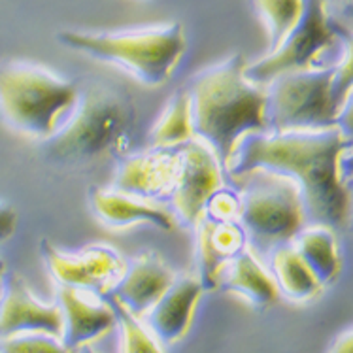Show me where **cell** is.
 <instances>
[{
	"label": "cell",
	"mask_w": 353,
	"mask_h": 353,
	"mask_svg": "<svg viewBox=\"0 0 353 353\" xmlns=\"http://www.w3.org/2000/svg\"><path fill=\"white\" fill-rule=\"evenodd\" d=\"M83 353H97V352H94L93 347H89V346H85V347H83Z\"/></svg>",
	"instance_id": "34"
},
{
	"label": "cell",
	"mask_w": 353,
	"mask_h": 353,
	"mask_svg": "<svg viewBox=\"0 0 353 353\" xmlns=\"http://www.w3.org/2000/svg\"><path fill=\"white\" fill-rule=\"evenodd\" d=\"M336 40L339 34L327 14V0H304L299 23L274 51L245 66V78L267 87L280 74L312 68L317 57Z\"/></svg>",
	"instance_id": "8"
},
{
	"label": "cell",
	"mask_w": 353,
	"mask_h": 353,
	"mask_svg": "<svg viewBox=\"0 0 353 353\" xmlns=\"http://www.w3.org/2000/svg\"><path fill=\"white\" fill-rule=\"evenodd\" d=\"M347 188H350V227H352L353 231V178H350V180L346 181Z\"/></svg>",
	"instance_id": "32"
},
{
	"label": "cell",
	"mask_w": 353,
	"mask_h": 353,
	"mask_svg": "<svg viewBox=\"0 0 353 353\" xmlns=\"http://www.w3.org/2000/svg\"><path fill=\"white\" fill-rule=\"evenodd\" d=\"M199 280L204 291L219 288L225 267L245 250L248 234L238 221H216L202 216L195 225Z\"/></svg>",
	"instance_id": "16"
},
{
	"label": "cell",
	"mask_w": 353,
	"mask_h": 353,
	"mask_svg": "<svg viewBox=\"0 0 353 353\" xmlns=\"http://www.w3.org/2000/svg\"><path fill=\"white\" fill-rule=\"evenodd\" d=\"M57 40L89 57L123 66L148 87L163 85L188 50L185 30L178 21L104 32L61 30Z\"/></svg>",
	"instance_id": "4"
},
{
	"label": "cell",
	"mask_w": 353,
	"mask_h": 353,
	"mask_svg": "<svg viewBox=\"0 0 353 353\" xmlns=\"http://www.w3.org/2000/svg\"><path fill=\"white\" fill-rule=\"evenodd\" d=\"M336 2H340V4H347V2H353V0H336Z\"/></svg>",
	"instance_id": "35"
},
{
	"label": "cell",
	"mask_w": 353,
	"mask_h": 353,
	"mask_svg": "<svg viewBox=\"0 0 353 353\" xmlns=\"http://www.w3.org/2000/svg\"><path fill=\"white\" fill-rule=\"evenodd\" d=\"M4 276H6V263L0 259V301L4 295Z\"/></svg>",
	"instance_id": "33"
},
{
	"label": "cell",
	"mask_w": 353,
	"mask_h": 353,
	"mask_svg": "<svg viewBox=\"0 0 353 353\" xmlns=\"http://www.w3.org/2000/svg\"><path fill=\"white\" fill-rule=\"evenodd\" d=\"M180 166L176 174L170 201L181 225L195 227L204 216L210 196L223 188V163L206 142L199 138L178 148Z\"/></svg>",
	"instance_id": "9"
},
{
	"label": "cell",
	"mask_w": 353,
	"mask_h": 353,
	"mask_svg": "<svg viewBox=\"0 0 353 353\" xmlns=\"http://www.w3.org/2000/svg\"><path fill=\"white\" fill-rule=\"evenodd\" d=\"M293 245L323 285H329L339 278L342 270V259H340L334 229L327 225L304 227L293 238Z\"/></svg>",
	"instance_id": "20"
},
{
	"label": "cell",
	"mask_w": 353,
	"mask_h": 353,
	"mask_svg": "<svg viewBox=\"0 0 353 353\" xmlns=\"http://www.w3.org/2000/svg\"><path fill=\"white\" fill-rule=\"evenodd\" d=\"M0 353H78L65 346L57 336L43 332H27L0 340Z\"/></svg>",
	"instance_id": "25"
},
{
	"label": "cell",
	"mask_w": 353,
	"mask_h": 353,
	"mask_svg": "<svg viewBox=\"0 0 353 353\" xmlns=\"http://www.w3.org/2000/svg\"><path fill=\"white\" fill-rule=\"evenodd\" d=\"M252 2L268 32V40H270L268 51H274L301 19L304 0H252Z\"/></svg>",
	"instance_id": "22"
},
{
	"label": "cell",
	"mask_w": 353,
	"mask_h": 353,
	"mask_svg": "<svg viewBox=\"0 0 353 353\" xmlns=\"http://www.w3.org/2000/svg\"><path fill=\"white\" fill-rule=\"evenodd\" d=\"M17 229V212L14 206L0 202V244L8 242Z\"/></svg>",
	"instance_id": "28"
},
{
	"label": "cell",
	"mask_w": 353,
	"mask_h": 353,
	"mask_svg": "<svg viewBox=\"0 0 353 353\" xmlns=\"http://www.w3.org/2000/svg\"><path fill=\"white\" fill-rule=\"evenodd\" d=\"M204 216L216 221H238L240 219V195L234 189L219 188L210 196Z\"/></svg>",
	"instance_id": "26"
},
{
	"label": "cell",
	"mask_w": 353,
	"mask_h": 353,
	"mask_svg": "<svg viewBox=\"0 0 353 353\" xmlns=\"http://www.w3.org/2000/svg\"><path fill=\"white\" fill-rule=\"evenodd\" d=\"M350 148L339 127L250 132L240 138L225 170L231 178L255 168L288 176L301 189L306 221L340 231L350 225V188L340 176V157Z\"/></svg>",
	"instance_id": "1"
},
{
	"label": "cell",
	"mask_w": 353,
	"mask_h": 353,
	"mask_svg": "<svg viewBox=\"0 0 353 353\" xmlns=\"http://www.w3.org/2000/svg\"><path fill=\"white\" fill-rule=\"evenodd\" d=\"M117 314V327L121 332V353H165L152 331L121 303L110 299Z\"/></svg>",
	"instance_id": "23"
},
{
	"label": "cell",
	"mask_w": 353,
	"mask_h": 353,
	"mask_svg": "<svg viewBox=\"0 0 353 353\" xmlns=\"http://www.w3.org/2000/svg\"><path fill=\"white\" fill-rule=\"evenodd\" d=\"M178 166V148H152V152L123 159L117 166L112 188L161 201L172 193Z\"/></svg>",
	"instance_id": "12"
},
{
	"label": "cell",
	"mask_w": 353,
	"mask_h": 353,
	"mask_svg": "<svg viewBox=\"0 0 353 353\" xmlns=\"http://www.w3.org/2000/svg\"><path fill=\"white\" fill-rule=\"evenodd\" d=\"M270 270L280 293L288 296L289 301H312L323 289V283L317 280V276L312 272L301 253L296 252L293 242L276 245L270 252Z\"/></svg>",
	"instance_id": "19"
},
{
	"label": "cell",
	"mask_w": 353,
	"mask_h": 353,
	"mask_svg": "<svg viewBox=\"0 0 353 353\" xmlns=\"http://www.w3.org/2000/svg\"><path fill=\"white\" fill-rule=\"evenodd\" d=\"M27 332H43L63 340L65 316L61 304L40 303L25 280L14 274L4 283L0 301V340Z\"/></svg>",
	"instance_id": "11"
},
{
	"label": "cell",
	"mask_w": 353,
	"mask_h": 353,
	"mask_svg": "<svg viewBox=\"0 0 353 353\" xmlns=\"http://www.w3.org/2000/svg\"><path fill=\"white\" fill-rule=\"evenodd\" d=\"M336 127L344 134L350 145H353V89L346 94V99L342 102L336 117Z\"/></svg>",
	"instance_id": "27"
},
{
	"label": "cell",
	"mask_w": 353,
	"mask_h": 353,
	"mask_svg": "<svg viewBox=\"0 0 353 353\" xmlns=\"http://www.w3.org/2000/svg\"><path fill=\"white\" fill-rule=\"evenodd\" d=\"M340 176L344 181L353 178V148L346 150L344 155L340 157Z\"/></svg>",
	"instance_id": "30"
},
{
	"label": "cell",
	"mask_w": 353,
	"mask_h": 353,
	"mask_svg": "<svg viewBox=\"0 0 353 353\" xmlns=\"http://www.w3.org/2000/svg\"><path fill=\"white\" fill-rule=\"evenodd\" d=\"M336 21L344 23L346 27L353 29V2H347V4L340 6V19H336Z\"/></svg>",
	"instance_id": "31"
},
{
	"label": "cell",
	"mask_w": 353,
	"mask_h": 353,
	"mask_svg": "<svg viewBox=\"0 0 353 353\" xmlns=\"http://www.w3.org/2000/svg\"><path fill=\"white\" fill-rule=\"evenodd\" d=\"M202 293L204 288L199 278H176L165 295L144 316L145 327L165 346L180 342L191 329Z\"/></svg>",
	"instance_id": "17"
},
{
	"label": "cell",
	"mask_w": 353,
	"mask_h": 353,
	"mask_svg": "<svg viewBox=\"0 0 353 353\" xmlns=\"http://www.w3.org/2000/svg\"><path fill=\"white\" fill-rule=\"evenodd\" d=\"M89 202L94 216L112 229L148 223L163 231H174L180 223L176 214L166 208L161 201L132 195L116 188L93 185L89 189Z\"/></svg>",
	"instance_id": "14"
},
{
	"label": "cell",
	"mask_w": 353,
	"mask_h": 353,
	"mask_svg": "<svg viewBox=\"0 0 353 353\" xmlns=\"http://www.w3.org/2000/svg\"><path fill=\"white\" fill-rule=\"evenodd\" d=\"M57 303L65 316L63 342L70 350H81L94 340L102 339L117 325V314L112 303L102 301L101 295L76 288L59 285Z\"/></svg>",
	"instance_id": "13"
},
{
	"label": "cell",
	"mask_w": 353,
	"mask_h": 353,
	"mask_svg": "<svg viewBox=\"0 0 353 353\" xmlns=\"http://www.w3.org/2000/svg\"><path fill=\"white\" fill-rule=\"evenodd\" d=\"M40 252L50 274L59 285L81 289L101 296L108 295L127 267L121 255L104 244L87 245L79 252L66 253L48 240H42Z\"/></svg>",
	"instance_id": "10"
},
{
	"label": "cell",
	"mask_w": 353,
	"mask_h": 353,
	"mask_svg": "<svg viewBox=\"0 0 353 353\" xmlns=\"http://www.w3.org/2000/svg\"><path fill=\"white\" fill-rule=\"evenodd\" d=\"M79 87L29 61L0 63V117L25 137L48 140L70 116Z\"/></svg>",
	"instance_id": "5"
},
{
	"label": "cell",
	"mask_w": 353,
	"mask_h": 353,
	"mask_svg": "<svg viewBox=\"0 0 353 353\" xmlns=\"http://www.w3.org/2000/svg\"><path fill=\"white\" fill-rule=\"evenodd\" d=\"M332 23L339 38L344 42V57L339 66H334V79H332V99L340 110L346 94L353 89V29L336 19H332Z\"/></svg>",
	"instance_id": "24"
},
{
	"label": "cell",
	"mask_w": 353,
	"mask_h": 353,
	"mask_svg": "<svg viewBox=\"0 0 353 353\" xmlns=\"http://www.w3.org/2000/svg\"><path fill=\"white\" fill-rule=\"evenodd\" d=\"M219 288L240 295L259 310L274 306L281 295L272 272L261 265L252 250H242L225 267Z\"/></svg>",
	"instance_id": "18"
},
{
	"label": "cell",
	"mask_w": 353,
	"mask_h": 353,
	"mask_svg": "<svg viewBox=\"0 0 353 353\" xmlns=\"http://www.w3.org/2000/svg\"><path fill=\"white\" fill-rule=\"evenodd\" d=\"M195 137L193 110L188 89L174 93L150 130V148H180Z\"/></svg>",
	"instance_id": "21"
},
{
	"label": "cell",
	"mask_w": 353,
	"mask_h": 353,
	"mask_svg": "<svg viewBox=\"0 0 353 353\" xmlns=\"http://www.w3.org/2000/svg\"><path fill=\"white\" fill-rule=\"evenodd\" d=\"M129 91L94 81L79 89L76 106L61 129L43 140L46 159L61 166H85L123 152L137 127Z\"/></svg>",
	"instance_id": "3"
},
{
	"label": "cell",
	"mask_w": 353,
	"mask_h": 353,
	"mask_svg": "<svg viewBox=\"0 0 353 353\" xmlns=\"http://www.w3.org/2000/svg\"><path fill=\"white\" fill-rule=\"evenodd\" d=\"M244 53L204 68L189 79L195 137L216 152L227 168L240 138L268 132L267 87L245 78Z\"/></svg>",
	"instance_id": "2"
},
{
	"label": "cell",
	"mask_w": 353,
	"mask_h": 353,
	"mask_svg": "<svg viewBox=\"0 0 353 353\" xmlns=\"http://www.w3.org/2000/svg\"><path fill=\"white\" fill-rule=\"evenodd\" d=\"M176 278L178 276L174 274L172 268L159 255L152 252L142 253L125 267L121 278L108 291V296L129 308L134 316L144 317Z\"/></svg>",
	"instance_id": "15"
},
{
	"label": "cell",
	"mask_w": 353,
	"mask_h": 353,
	"mask_svg": "<svg viewBox=\"0 0 353 353\" xmlns=\"http://www.w3.org/2000/svg\"><path fill=\"white\" fill-rule=\"evenodd\" d=\"M240 195V219L250 245L272 252L276 245L293 242L304 229L306 212L301 189L280 172L255 168L232 176Z\"/></svg>",
	"instance_id": "6"
},
{
	"label": "cell",
	"mask_w": 353,
	"mask_h": 353,
	"mask_svg": "<svg viewBox=\"0 0 353 353\" xmlns=\"http://www.w3.org/2000/svg\"><path fill=\"white\" fill-rule=\"evenodd\" d=\"M329 353H353V329L339 336Z\"/></svg>",
	"instance_id": "29"
},
{
	"label": "cell",
	"mask_w": 353,
	"mask_h": 353,
	"mask_svg": "<svg viewBox=\"0 0 353 353\" xmlns=\"http://www.w3.org/2000/svg\"><path fill=\"white\" fill-rule=\"evenodd\" d=\"M332 68H306L280 74L267 85L268 132L336 127L339 106L332 99Z\"/></svg>",
	"instance_id": "7"
}]
</instances>
